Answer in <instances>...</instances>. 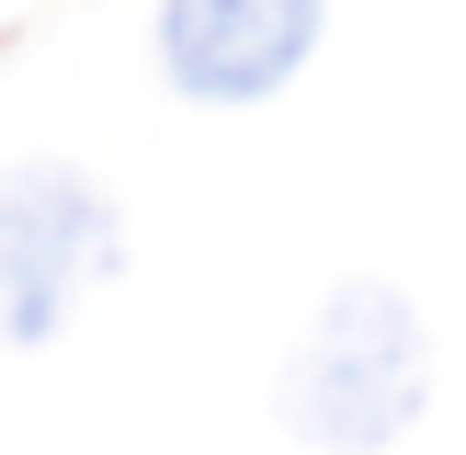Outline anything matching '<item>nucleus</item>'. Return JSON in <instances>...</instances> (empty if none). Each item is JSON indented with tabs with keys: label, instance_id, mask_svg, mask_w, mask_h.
Instances as JSON below:
<instances>
[{
	"label": "nucleus",
	"instance_id": "f257e3e1",
	"mask_svg": "<svg viewBox=\"0 0 466 455\" xmlns=\"http://www.w3.org/2000/svg\"><path fill=\"white\" fill-rule=\"evenodd\" d=\"M421 387H432V364H421V318H410V296L341 285L330 308L308 318L296 364H285V421L308 432V444L364 455V444H387V432L421 421Z\"/></svg>",
	"mask_w": 466,
	"mask_h": 455
},
{
	"label": "nucleus",
	"instance_id": "f03ea898",
	"mask_svg": "<svg viewBox=\"0 0 466 455\" xmlns=\"http://www.w3.org/2000/svg\"><path fill=\"white\" fill-rule=\"evenodd\" d=\"M114 205L80 171L35 159V171H0V341H46L68 318V296L114 262Z\"/></svg>",
	"mask_w": 466,
	"mask_h": 455
},
{
	"label": "nucleus",
	"instance_id": "7ed1b4c3",
	"mask_svg": "<svg viewBox=\"0 0 466 455\" xmlns=\"http://www.w3.org/2000/svg\"><path fill=\"white\" fill-rule=\"evenodd\" d=\"M319 0H159V68L182 103H262L308 68Z\"/></svg>",
	"mask_w": 466,
	"mask_h": 455
}]
</instances>
